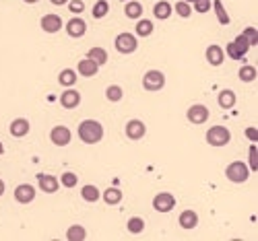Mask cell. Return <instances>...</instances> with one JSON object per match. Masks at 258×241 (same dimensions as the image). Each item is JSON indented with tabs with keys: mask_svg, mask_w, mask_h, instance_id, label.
<instances>
[{
	"mask_svg": "<svg viewBox=\"0 0 258 241\" xmlns=\"http://www.w3.org/2000/svg\"><path fill=\"white\" fill-rule=\"evenodd\" d=\"M77 132H79L81 142H85V144H97V142H101L103 134H106L101 122H97V120H83Z\"/></svg>",
	"mask_w": 258,
	"mask_h": 241,
	"instance_id": "obj_1",
	"label": "cell"
},
{
	"mask_svg": "<svg viewBox=\"0 0 258 241\" xmlns=\"http://www.w3.org/2000/svg\"><path fill=\"white\" fill-rule=\"evenodd\" d=\"M204 140H206V144H211V146H225L231 140V132L225 126H213V128L206 130Z\"/></svg>",
	"mask_w": 258,
	"mask_h": 241,
	"instance_id": "obj_2",
	"label": "cell"
},
{
	"mask_svg": "<svg viewBox=\"0 0 258 241\" xmlns=\"http://www.w3.org/2000/svg\"><path fill=\"white\" fill-rule=\"evenodd\" d=\"M225 178H227L231 184H244V182H248V178H250V169H248V165L242 163V161H231V163L227 165V169H225Z\"/></svg>",
	"mask_w": 258,
	"mask_h": 241,
	"instance_id": "obj_3",
	"label": "cell"
},
{
	"mask_svg": "<svg viewBox=\"0 0 258 241\" xmlns=\"http://www.w3.org/2000/svg\"><path fill=\"white\" fill-rule=\"evenodd\" d=\"M114 46H116V52H120V54H134L136 48H139V40H136L134 33L124 31L120 36H116Z\"/></svg>",
	"mask_w": 258,
	"mask_h": 241,
	"instance_id": "obj_4",
	"label": "cell"
},
{
	"mask_svg": "<svg viewBox=\"0 0 258 241\" xmlns=\"http://www.w3.org/2000/svg\"><path fill=\"white\" fill-rule=\"evenodd\" d=\"M165 87V74L161 70H147L145 76H143V89L149 91V93H157Z\"/></svg>",
	"mask_w": 258,
	"mask_h": 241,
	"instance_id": "obj_5",
	"label": "cell"
},
{
	"mask_svg": "<svg viewBox=\"0 0 258 241\" xmlns=\"http://www.w3.org/2000/svg\"><path fill=\"white\" fill-rule=\"evenodd\" d=\"M209 116H211L209 108H206V106H202V103H194V106H190V108H188V112H186L188 122H190V124H194V126H200V124H204L206 120H209Z\"/></svg>",
	"mask_w": 258,
	"mask_h": 241,
	"instance_id": "obj_6",
	"label": "cell"
},
{
	"mask_svg": "<svg viewBox=\"0 0 258 241\" xmlns=\"http://www.w3.org/2000/svg\"><path fill=\"white\" fill-rule=\"evenodd\" d=\"M174 206H176V198L174 194H169V192H159V194H155L153 198V208L157 210V212H169V210H174Z\"/></svg>",
	"mask_w": 258,
	"mask_h": 241,
	"instance_id": "obj_7",
	"label": "cell"
},
{
	"mask_svg": "<svg viewBox=\"0 0 258 241\" xmlns=\"http://www.w3.org/2000/svg\"><path fill=\"white\" fill-rule=\"evenodd\" d=\"M40 27H42V31H46V33H58L60 29H64V21H62V16H60V14H56V12H48V14L42 16Z\"/></svg>",
	"mask_w": 258,
	"mask_h": 241,
	"instance_id": "obj_8",
	"label": "cell"
},
{
	"mask_svg": "<svg viewBox=\"0 0 258 241\" xmlns=\"http://www.w3.org/2000/svg\"><path fill=\"white\" fill-rule=\"evenodd\" d=\"M124 132H126V138H130V140H143L147 134V126L143 120H128Z\"/></svg>",
	"mask_w": 258,
	"mask_h": 241,
	"instance_id": "obj_9",
	"label": "cell"
},
{
	"mask_svg": "<svg viewBox=\"0 0 258 241\" xmlns=\"http://www.w3.org/2000/svg\"><path fill=\"white\" fill-rule=\"evenodd\" d=\"M38 196V190L31 184H21L15 188V200L19 204H31Z\"/></svg>",
	"mask_w": 258,
	"mask_h": 241,
	"instance_id": "obj_10",
	"label": "cell"
},
{
	"mask_svg": "<svg viewBox=\"0 0 258 241\" xmlns=\"http://www.w3.org/2000/svg\"><path fill=\"white\" fill-rule=\"evenodd\" d=\"M71 138H73V132L66 126H54L50 130V140L56 146H66L68 142H71Z\"/></svg>",
	"mask_w": 258,
	"mask_h": 241,
	"instance_id": "obj_11",
	"label": "cell"
},
{
	"mask_svg": "<svg viewBox=\"0 0 258 241\" xmlns=\"http://www.w3.org/2000/svg\"><path fill=\"white\" fill-rule=\"evenodd\" d=\"M64 29H66V33H68V38L81 40L85 33H87V23H85L81 16H73V19L64 25Z\"/></svg>",
	"mask_w": 258,
	"mask_h": 241,
	"instance_id": "obj_12",
	"label": "cell"
},
{
	"mask_svg": "<svg viewBox=\"0 0 258 241\" xmlns=\"http://www.w3.org/2000/svg\"><path fill=\"white\" fill-rule=\"evenodd\" d=\"M60 106L64 110H75L81 106V93L75 87H66L60 95Z\"/></svg>",
	"mask_w": 258,
	"mask_h": 241,
	"instance_id": "obj_13",
	"label": "cell"
},
{
	"mask_svg": "<svg viewBox=\"0 0 258 241\" xmlns=\"http://www.w3.org/2000/svg\"><path fill=\"white\" fill-rule=\"evenodd\" d=\"M29 130H31V124H29L27 118H17L9 126V132H11V136H15V138H25V136L29 134Z\"/></svg>",
	"mask_w": 258,
	"mask_h": 241,
	"instance_id": "obj_14",
	"label": "cell"
},
{
	"mask_svg": "<svg viewBox=\"0 0 258 241\" xmlns=\"http://www.w3.org/2000/svg\"><path fill=\"white\" fill-rule=\"evenodd\" d=\"M38 184H40V190L44 194H56L58 188H60V182L56 180V176H50V174H40Z\"/></svg>",
	"mask_w": 258,
	"mask_h": 241,
	"instance_id": "obj_15",
	"label": "cell"
},
{
	"mask_svg": "<svg viewBox=\"0 0 258 241\" xmlns=\"http://www.w3.org/2000/svg\"><path fill=\"white\" fill-rule=\"evenodd\" d=\"M204 58H206V62H209L211 66H221V64H223V60H225V52H223V48H221V46L211 44L209 48L204 50Z\"/></svg>",
	"mask_w": 258,
	"mask_h": 241,
	"instance_id": "obj_16",
	"label": "cell"
},
{
	"mask_svg": "<svg viewBox=\"0 0 258 241\" xmlns=\"http://www.w3.org/2000/svg\"><path fill=\"white\" fill-rule=\"evenodd\" d=\"M97 72H99V64L93 62L91 58H83L77 64V74H81L85 78H93V76H97Z\"/></svg>",
	"mask_w": 258,
	"mask_h": 241,
	"instance_id": "obj_17",
	"label": "cell"
},
{
	"mask_svg": "<svg viewBox=\"0 0 258 241\" xmlns=\"http://www.w3.org/2000/svg\"><path fill=\"white\" fill-rule=\"evenodd\" d=\"M178 225L186 231H190V229H196L198 225V214L196 210H182L180 216H178Z\"/></svg>",
	"mask_w": 258,
	"mask_h": 241,
	"instance_id": "obj_18",
	"label": "cell"
},
{
	"mask_svg": "<svg viewBox=\"0 0 258 241\" xmlns=\"http://www.w3.org/2000/svg\"><path fill=\"white\" fill-rule=\"evenodd\" d=\"M124 14L128 16V19H132V21H139L143 16V4L139 2V0H126Z\"/></svg>",
	"mask_w": 258,
	"mask_h": 241,
	"instance_id": "obj_19",
	"label": "cell"
},
{
	"mask_svg": "<svg viewBox=\"0 0 258 241\" xmlns=\"http://www.w3.org/2000/svg\"><path fill=\"white\" fill-rule=\"evenodd\" d=\"M235 101H237V97H235V93H233L231 89H223V91L217 95V103H219L221 110H231V108L235 106Z\"/></svg>",
	"mask_w": 258,
	"mask_h": 241,
	"instance_id": "obj_20",
	"label": "cell"
},
{
	"mask_svg": "<svg viewBox=\"0 0 258 241\" xmlns=\"http://www.w3.org/2000/svg\"><path fill=\"white\" fill-rule=\"evenodd\" d=\"M171 4L167 2V0H159V2H155L153 4V14H155V19H159V21H165L171 16Z\"/></svg>",
	"mask_w": 258,
	"mask_h": 241,
	"instance_id": "obj_21",
	"label": "cell"
},
{
	"mask_svg": "<svg viewBox=\"0 0 258 241\" xmlns=\"http://www.w3.org/2000/svg\"><path fill=\"white\" fill-rule=\"evenodd\" d=\"M79 74H77V70H73V68H64V70H60V74H58V82L62 84V87L66 89V87H75L77 84V78Z\"/></svg>",
	"mask_w": 258,
	"mask_h": 241,
	"instance_id": "obj_22",
	"label": "cell"
},
{
	"mask_svg": "<svg viewBox=\"0 0 258 241\" xmlns=\"http://www.w3.org/2000/svg\"><path fill=\"white\" fill-rule=\"evenodd\" d=\"M101 198H103V202H106V204L116 206V204L122 202L124 194H122V190H120V188H108V190L101 194Z\"/></svg>",
	"mask_w": 258,
	"mask_h": 241,
	"instance_id": "obj_23",
	"label": "cell"
},
{
	"mask_svg": "<svg viewBox=\"0 0 258 241\" xmlns=\"http://www.w3.org/2000/svg\"><path fill=\"white\" fill-rule=\"evenodd\" d=\"M81 198H83L85 202L93 204V202L101 200V192H99V188H97V186L89 184V186H83V190H81Z\"/></svg>",
	"mask_w": 258,
	"mask_h": 241,
	"instance_id": "obj_24",
	"label": "cell"
},
{
	"mask_svg": "<svg viewBox=\"0 0 258 241\" xmlns=\"http://www.w3.org/2000/svg\"><path fill=\"white\" fill-rule=\"evenodd\" d=\"M153 21L149 19H139L136 21V27H134V36L136 38H149L151 33H153Z\"/></svg>",
	"mask_w": 258,
	"mask_h": 241,
	"instance_id": "obj_25",
	"label": "cell"
},
{
	"mask_svg": "<svg viewBox=\"0 0 258 241\" xmlns=\"http://www.w3.org/2000/svg\"><path fill=\"white\" fill-rule=\"evenodd\" d=\"M256 76H258L256 66H252V64H244L242 68H239V72H237V78L242 82H254Z\"/></svg>",
	"mask_w": 258,
	"mask_h": 241,
	"instance_id": "obj_26",
	"label": "cell"
},
{
	"mask_svg": "<svg viewBox=\"0 0 258 241\" xmlns=\"http://www.w3.org/2000/svg\"><path fill=\"white\" fill-rule=\"evenodd\" d=\"M211 6H213V10H215V14H217V21H219L221 25H229V23H231L229 14H227V10H225V6H223L221 0H213Z\"/></svg>",
	"mask_w": 258,
	"mask_h": 241,
	"instance_id": "obj_27",
	"label": "cell"
},
{
	"mask_svg": "<svg viewBox=\"0 0 258 241\" xmlns=\"http://www.w3.org/2000/svg\"><path fill=\"white\" fill-rule=\"evenodd\" d=\"M66 239L68 241H85L87 239V231H85L83 225H71L66 231Z\"/></svg>",
	"mask_w": 258,
	"mask_h": 241,
	"instance_id": "obj_28",
	"label": "cell"
},
{
	"mask_svg": "<svg viewBox=\"0 0 258 241\" xmlns=\"http://www.w3.org/2000/svg\"><path fill=\"white\" fill-rule=\"evenodd\" d=\"M126 229H128V233H132V235L143 233V231H145V218H143V216H130L128 222H126Z\"/></svg>",
	"mask_w": 258,
	"mask_h": 241,
	"instance_id": "obj_29",
	"label": "cell"
},
{
	"mask_svg": "<svg viewBox=\"0 0 258 241\" xmlns=\"http://www.w3.org/2000/svg\"><path fill=\"white\" fill-rule=\"evenodd\" d=\"M110 12V2L108 0H97V2L93 4V8H91V14H93V19H103Z\"/></svg>",
	"mask_w": 258,
	"mask_h": 241,
	"instance_id": "obj_30",
	"label": "cell"
},
{
	"mask_svg": "<svg viewBox=\"0 0 258 241\" xmlns=\"http://www.w3.org/2000/svg\"><path fill=\"white\" fill-rule=\"evenodd\" d=\"M122 97H124V89L120 87V84H110V87L106 89V99L112 101V103L122 101Z\"/></svg>",
	"mask_w": 258,
	"mask_h": 241,
	"instance_id": "obj_31",
	"label": "cell"
},
{
	"mask_svg": "<svg viewBox=\"0 0 258 241\" xmlns=\"http://www.w3.org/2000/svg\"><path fill=\"white\" fill-rule=\"evenodd\" d=\"M87 58H91L93 62H97L99 66H103V64L108 62V52L103 50V48H91L89 54H87Z\"/></svg>",
	"mask_w": 258,
	"mask_h": 241,
	"instance_id": "obj_32",
	"label": "cell"
},
{
	"mask_svg": "<svg viewBox=\"0 0 258 241\" xmlns=\"http://www.w3.org/2000/svg\"><path fill=\"white\" fill-rule=\"evenodd\" d=\"M58 182H60V186L68 188V190H73V188L79 184V178H77V174H73V171H64Z\"/></svg>",
	"mask_w": 258,
	"mask_h": 241,
	"instance_id": "obj_33",
	"label": "cell"
},
{
	"mask_svg": "<svg viewBox=\"0 0 258 241\" xmlns=\"http://www.w3.org/2000/svg\"><path fill=\"white\" fill-rule=\"evenodd\" d=\"M174 12L178 14V16H182V19H188V16L192 14V4H188V2H184V0H180V2H176L174 6Z\"/></svg>",
	"mask_w": 258,
	"mask_h": 241,
	"instance_id": "obj_34",
	"label": "cell"
},
{
	"mask_svg": "<svg viewBox=\"0 0 258 241\" xmlns=\"http://www.w3.org/2000/svg\"><path fill=\"white\" fill-rule=\"evenodd\" d=\"M248 169L250 171H258V148H256V142H252L250 144V148H248Z\"/></svg>",
	"mask_w": 258,
	"mask_h": 241,
	"instance_id": "obj_35",
	"label": "cell"
},
{
	"mask_svg": "<svg viewBox=\"0 0 258 241\" xmlns=\"http://www.w3.org/2000/svg\"><path fill=\"white\" fill-rule=\"evenodd\" d=\"M225 54H227V56H229L231 60H235V62H237V60H244V56H246V54H242V52L237 50V46H235L233 42H229V44H227V50H225Z\"/></svg>",
	"mask_w": 258,
	"mask_h": 241,
	"instance_id": "obj_36",
	"label": "cell"
},
{
	"mask_svg": "<svg viewBox=\"0 0 258 241\" xmlns=\"http://www.w3.org/2000/svg\"><path fill=\"white\" fill-rule=\"evenodd\" d=\"M242 36H244V38L248 40V44H250V48L258 44V31H256V27H246V29L242 31Z\"/></svg>",
	"mask_w": 258,
	"mask_h": 241,
	"instance_id": "obj_37",
	"label": "cell"
},
{
	"mask_svg": "<svg viewBox=\"0 0 258 241\" xmlns=\"http://www.w3.org/2000/svg\"><path fill=\"white\" fill-rule=\"evenodd\" d=\"M211 4H213V0H196V2H192V8L200 14H204L211 10Z\"/></svg>",
	"mask_w": 258,
	"mask_h": 241,
	"instance_id": "obj_38",
	"label": "cell"
},
{
	"mask_svg": "<svg viewBox=\"0 0 258 241\" xmlns=\"http://www.w3.org/2000/svg\"><path fill=\"white\" fill-rule=\"evenodd\" d=\"M233 44L237 46V50L242 52V54H248V50H250V44H248V40L242 36V33H239V36L233 40Z\"/></svg>",
	"mask_w": 258,
	"mask_h": 241,
	"instance_id": "obj_39",
	"label": "cell"
},
{
	"mask_svg": "<svg viewBox=\"0 0 258 241\" xmlns=\"http://www.w3.org/2000/svg\"><path fill=\"white\" fill-rule=\"evenodd\" d=\"M66 4H68V10L75 12V14H79V12L85 10V2H83V0H68Z\"/></svg>",
	"mask_w": 258,
	"mask_h": 241,
	"instance_id": "obj_40",
	"label": "cell"
},
{
	"mask_svg": "<svg viewBox=\"0 0 258 241\" xmlns=\"http://www.w3.org/2000/svg\"><path fill=\"white\" fill-rule=\"evenodd\" d=\"M246 138H248L250 142H258V130H256L254 126H248V128H246Z\"/></svg>",
	"mask_w": 258,
	"mask_h": 241,
	"instance_id": "obj_41",
	"label": "cell"
},
{
	"mask_svg": "<svg viewBox=\"0 0 258 241\" xmlns=\"http://www.w3.org/2000/svg\"><path fill=\"white\" fill-rule=\"evenodd\" d=\"M50 2L54 4V6H64V4L68 2V0H50Z\"/></svg>",
	"mask_w": 258,
	"mask_h": 241,
	"instance_id": "obj_42",
	"label": "cell"
},
{
	"mask_svg": "<svg viewBox=\"0 0 258 241\" xmlns=\"http://www.w3.org/2000/svg\"><path fill=\"white\" fill-rule=\"evenodd\" d=\"M5 190H7V186H5V182H3V180H0V196L5 194Z\"/></svg>",
	"mask_w": 258,
	"mask_h": 241,
	"instance_id": "obj_43",
	"label": "cell"
},
{
	"mask_svg": "<svg viewBox=\"0 0 258 241\" xmlns=\"http://www.w3.org/2000/svg\"><path fill=\"white\" fill-rule=\"evenodd\" d=\"M23 2H27V4H36V2H40V0H23Z\"/></svg>",
	"mask_w": 258,
	"mask_h": 241,
	"instance_id": "obj_44",
	"label": "cell"
},
{
	"mask_svg": "<svg viewBox=\"0 0 258 241\" xmlns=\"http://www.w3.org/2000/svg\"><path fill=\"white\" fill-rule=\"evenodd\" d=\"M3 154H5V144L0 142V157H3Z\"/></svg>",
	"mask_w": 258,
	"mask_h": 241,
	"instance_id": "obj_45",
	"label": "cell"
},
{
	"mask_svg": "<svg viewBox=\"0 0 258 241\" xmlns=\"http://www.w3.org/2000/svg\"><path fill=\"white\" fill-rule=\"evenodd\" d=\"M184 2H188V4H192V2H196V0H184Z\"/></svg>",
	"mask_w": 258,
	"mask_h": 241,
	"instance_id": "obj_46",
	"label": "cell"
},
{
	"mask_svg": "<svg viewBox=\"0 0 258 241\" xmlns=\"http://www.w3.org/2000/svg\"><path fill=\"white\" fill-rule=\"evenodd\" d=\"M122 2H126V0H122Z\"/></svg>",
	"mask_w": 258,
	"mask_h": 241,
	"instance_id": "obj_47",
	"label": "cell"
}]
</instances>
